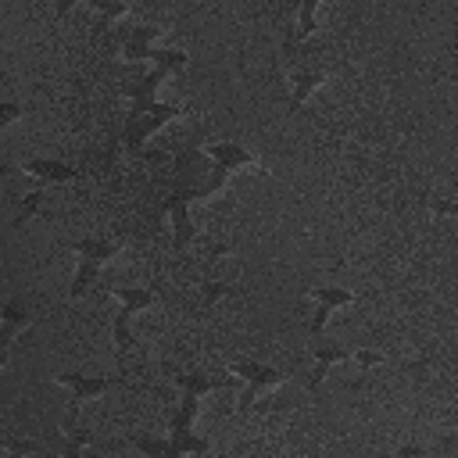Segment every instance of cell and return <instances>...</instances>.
Instances as JSON below:
<instances>
[{
	"mask_svg": "<svg viewBox=\"0 0 458 458\" xmlns=\"http://www.w3.org/2000/svg\"><path fill=\"white\" fill-rule=\"evenodd\" d=\"M161 29L154 26H136L122 37V54L126 61H154V69H165V72H176L186 65V54L183 51H165V47H151V40L158 37Z\"/></svg>",
	"mask_w": 458,
	"mask_h": 458,
	"instance_id": "7a4b0ae2",
	"label": "cell"
},
{
	"mask_svg": "<svg viewBox=\"0 0 458 458\" xmlns=\"http://www.w3.org/2000/svg\"><path fill=\"white\" fill-rule=\"evenodd\" d=\"M0 447H8L12 454H33V451H37V444H33V440H8V437L0 440Z\"/></svg>",
	"mask_w": 458,
	"mask_h": 458,
	"instance_id": "ac0fdd59",
	"label": "cell"
},
{
	"mask_svg": "<svg viewBox=\"0 0 458 458\" xmlns=\"http://www.w3.org/2000/svg\"><path fill=\"white\" fill-rule=\"evenodd\" d=\"M290 79H294V97H290V111H298V108L305 104V97H308L312 90H319V86L326 83V72H323V69H308V72H301V69H290Z\"/></svg>",
	"mask_w": 458,
	"mask_h": 458,
	"instance_id": "4fadbf2b",
	"label": "cell"
},
{
	"mask_svg": "<svg viewBox=\"0 0 458 458\" xmlns=\"http://www.w3.org/2000/svg\"><path fill=\"white\" fill-rule=\"evenodd\" d=\"M401 458H426V447L412 444V447H401Z\"/></svg>",
	"mask_w": 458,
	"mask_h": 458,
	"instance_id": "44dd1931",
	"label": "cell"
},
{
	"mask_svg": "<svg viewBox=\"0 0 458 458\" xmlns=\"http://www.w3.org/2000/svg\"><path fill=\"white\" fill-rule=\"evenodd\" d=\"M312 298L319 301V308H315V315H312V333H315V340H319V337H323V330H326L330 312H333V308L351 305V301H355V294H351V290H340V287H312Z\"/></svg>",
	"mask_w": 458,
	"mask_h": 458,
	"instance_id": "ba28073f",
	"label": "cell"
},
{
	"mask_svg": "<svg viewBox=\"0 0 458 458\" xmlns=\"http://www.w3.org/2000/svg\"><path fill=\"white\" fill-rule=\"evenodd\" d=\"M197 401L200 394L183 387V401L172 415V437L168 440H154V437H133V444L143 451V458H183V454H208V440L190 433V422L197 415Z\"/></svg>",
	"mask_w": 458,
	"mask_h": 458,
	"instance_id": "6da1fadb",
	"label": "cell"
},
{
	"mask_svg": "<svg viewBox=\"0 0 458 458\" xmlns=\"http://www.w3.org/2000/svg\"><path fill=\"white\" fill-rule=\"evenodd\" d=\"M351 358H355L362 369H369V365H380V362H383V355H376V351H355Z\"/></svg>",
	"mask_w": 458,
	"mask_h": 458,
	"instance_id": "d6986e66",
	"label": "cell"
},
{
	"mask_svg": "<svg viewBox=\"0 0 458 458\" xmlns=\"http://www.w3.org/2000/svg\"><path fill=\"white\" fill-rule=\"evenodd\" d=\"M165 76H168L165 69H151L143 79H136V83L126 86V94H129V101H133V108H129V115H126V133H129L136 122H143V119L158 108V83H161Z\"/></svg>",
	"mask_w": 458,
	"mask_h": 458,
	"instance_id": "277c9868",
	"label": "cell"
},
{
	"mask_svg": "<svg viewBox=\"0 0 458 458\" xmlns=\"http://www.w3.org/2000/svg\"><path fill=\"white\" fill-rule=\"evenodd\" d=\"M72 248H76V255H83V258H79L76 283H72V298H79V294L94 283L97 269H101L104 262H111V258L122 251V241H76Z\"/></svg>",
	"mask_w": 458,
	"mask_h": 458,
	"instance_id": "3957f363",
	"label": "cell"
},
{
	"mask_svg": "<svg viewBox=\"0 0 458 458\" xmlns=\"http://www.w3.org/2000/svg\"><path fill=\"white\" fill-rule=\"evenodd\" d=\"M351 355H355V351H348V348H333V344H326V340H315V372H312L308 387H319V383L326 380L330 365H333V362H351Z\"/></svg>",
	"mask_w": 458,
	"mask_h": 458,
	"instance_id": "7c38bea8",
	"label": "cell"
},
{
	"mask_svg": "<svg viewBox=\"0 0 458 458\" xmlns=\"http://www.w3.org/2000/svg\"><path fill=\"white\" fill-rule=\"evenodd\" d=\"M26 172H29V176H37V179H40V186H44V183H69V179H76V176H79L72 165H65V161H51V158H33V161H26Z\"/></svg>",
	"mask_w": 458,
	"mask_h": 458,
	"instance_id": "8fae6325",
	"label": "cell"
},
{
	"mask_svg": "<svg viewBox=\"0 0 458 458\" xmlns=\"http://www.w3.org/2000/svg\"><path fill=\"white\" fill-rule=\"evenodd\" d=\"M22 115H26V108H22L19 101H0V129L12 126V122L22 119Z\"/></svg>",
	"mask_w": 458,
	"mask_h": 458,
	"instance_id": "9a60e30c",
	"label": "cell"
},
{
	"mask_svg": "<svg viewBox=\"0 0 458 458\" xmlns=\"http://www.w3.org/2000/svg\"><path fill=\"white\" fill-rule=\"evenodd\" d=\"M315 33V0H308V4H301L298 8V29H294V37L287 40V51H294L301 40H308Z\"/></svg>",
	"mask_w": 458,
	"mask_h": 458,
	"instance_id": "5bb4252c",
	"label": "cell"
},
{
	"mask_svg": "<svg viewBox=\"0 0 458 458\" xmlns=\"http://www.w3.org/2000/svg\"><path fill=\"white\" fill-rule=\"evenodd\" d=\"M200 154H208L211 161L225 165L229 172H241V168H255L258 165V158L251 151H244L241 143H208V147H200Z\"/></svg>",
	"mask_w": 458,
	"mask_h": 458,
	"instance_id": "9c48e42d",
	"label": "cell"
},
{
	"mask_svg": "<svg viewBox=\"0 0 458 458\" xmlns=\"http://www.w3.org/2000/svg\"><path fill=\"white\" fill-rule=\"evenodd\" d=\"M58 383L72 387L69 422H79V408H83V401H90V397H97V394H104V390L119 387V383H122V376H83V372H61V376H58Z\"/></svg>",
	"mask_w": 458,
	"mask_h": 458,
	"instance_id": "5b68a950",
	"label": "cell"
},
{
	"mask_svg": "<svg viewBox=\"0 0 458 458\" xmlns=\"http://www.w3.org/2000/svg\"><path fill=\"white\" fill-rule=\"evenodd\" d=\"M8 362V351H0V365H4Z\"/></svg>",
	"mask_w": 458,
	"mask_h": 458,
	"instance_id": "603a6c76",
	"label": "cell"
},
{
	"mask_svg": "<svg viewBox=\"0 0 458 458\" xmlns=\"http://www.w3.org/2000/svg\"><path fill=\"white\" fill-rule=\"evenodd\" d=\"M90 8L108 15V19H119V15H129V4H101V0H90Z\"/></svg>",
	"mask_w": 458,
	"mask_h": 458,
	"instance_id": "e0dca14e",
	"label": "cell"
},
{
	"mask_svg": "<svg viewBox=\"0 0 458 458\" xmlns=\"http://www.w3.org/2000/svg\"><path fill=\"white\" fill-rule=\"evenodd\" d=\"M179 115H183V108H179V104H158L143 122H136V126L126 133V147L136 154V151H140V143H143L151 133H158L165 122H172V119H179Z\"/></svg>",
	"mask_w": 458,
	"mask_h": 458,
	"instance_id": "52a82bcc",
	"label": "cell"
},
{
	"mask_svg": "<svg viewBox=\"0 0 458 458\" xmlns=\"http://www.w3.org/2000/svg\"><path fill=\"white\" fill-rule=\"evenodd\" d=\"M225 294H233V287H225V283H208V290H204V298H208V301L225 298Z\"/></svg>",
	"mask_w": 458,
	"mask_h": 458,
	"instance_id": "ffe728a7",
	"label": "cell"
},
{
	"mask_svg": "<svg viewBox=\"0 0 458 458\" xmlns=\"http://www.w3.org/2000/svg\"><path fill=\"white\" fill-rule=\"evenodd\" d=\"M40 200H44V186H37V190H33V193H29V197L22 200V211H19L15 225H22V222H26V218H29V215H33V211L40 208Z\"/></svg>",
	"mask_w": 458,
	"mask_h": 458,
	"instance_id": "2e32d148",
	"label": "cell"
},
{
	"mask_svg": "<svg viewBox=\"0 0 458 458\" xmlns=\"http://www.w3.org/2000/svg\"><path fill=\"white\" fill-rule=\"evenodd\" d=\"M29 312H26V305L22 301H8L4 308H0V323H4V330H0V351H8L12 344H15V337L29 326Z\"/></svg>",
	"mask_w": 458,
	"mask_h": 458,
	"instance_id": "30bf717a",
	"label": "cell"
},
{
	"mask_svg": "<svg viewBox=\"0 0 458 458\" xmlns=\"http://www.w3.org/2000/svg\"><path fill=\"white\" fill-rule=\"evenodd\" d=\"M83 458H104L101 451H90V447H83Z\"/></svg>",
	"mask_w": 458,
	"mask_h": 458,
	"instance_id": "7402d4cb",
	"label": "cell"
},
{
	"mask_svg": "<svg viewBox=\"0 0 458 458\" xmlns=\"http://www.w3.org/2000/svg\"><path fill=\"white\" fill-rule=\"evenodd\" d=\"M233 372H237V376H244V380L251 383V387L244 390V397H241V412H251V408H255L258 390L283 383V372H276V369H269V365H258V362H237V365H233Z\"/></svg>",
	"mask_w": 458,
	"mask_h": 458,
	"instance_id": "8992f818",
	"label": "cell"
}]
</instances>
